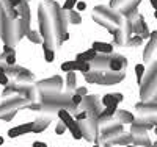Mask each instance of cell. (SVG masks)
<instances>
[{"label": "cell", "mask_w": 157, "mask_h": 147, "mask_svg": "<svg viewBox=\"0 0 157 147\" xmlns=\"http://www.w3.org/2000/svg\"><path fill=\"white\" fill-rule=\"evenodd\" d=\"M30 0L11 6L8 0H0V39L5 46L14 47L30 30Z\"/></svg>", "instance_id": "1"}, {"label": "cell", "mask_w": 157, "mask_h": 147, "mask_svg": "<svg viewBox=\"0 0 157 147\" xmlns=\"http://www.w3.org/2000/svg\"><path fill=\"white\" fill-rule=\"evenodd\" d=\"M68 22H69V24H74V25L82 24V16H80V13L75 11V9H69V11H68Z\"/></svg>", "instance_id": "30"}, {"label": "cell", "mask_w": 157, "mask_h": 147, "mask_svg": "<svg viewBox=\"0 0 157 147\" xmlns=\"http://www.w3.org/2000/svg\"><path fill=\"white\" fill-rule=\"evenodd\" d=\"M113 119H115L118 124H121V125H126V124L130 125V124L134 122L135 116H134L132 113L126 111V110H116V113L113 114Z\"/></svg>", "instance_id": "22"}, {"label": "cell", "mask_w": 157, "mask_h": 147, "mask_svg": "<svg viewBox=\"0 0 157 147\" xmlns=\"http://www.w3.org/2000/svg\"><path fill=\"white\" fill-rule=\"evenodd\" d=\"M132 35H137L141 39H149L151 38V31H149L148 25L145 22V16L140 14V13L135 16V19L132 20Z\"/></svg>", "instance_id": "14"}, {"label": "cell", "mask_w": 157, "mask_h": 147, "mask_svg": "<svg viewBox=\"0 0 157 147\" xmlns=\"http://www.w3.org/2000/svg\"><path fill=\"white\" fill-rule=\"evenodd\" d=\"M74 8H75L77 11H82V9H85V8H86V3H85V2H77Z\"/></svg>", "instance_id": "44"}, {"label": "cell", "mask_w": 157, "mask_h": 147, "mask_svg": "<svg viewBox=\"0 0 157 147\" xmlns=\"http://www.w3.org/2000/svg\"><path fill=\"white\" fill-rule=\"evenodd\" d=\"M57 116L60 117V121L64 124V125H66V128L74 122V117H72V114L69 113V111H66V110H58L57 111Z\"/></svg>", "instance_id": "27"}, {"label": "cell", "mask_w": 157, "mask_h": 147, "mask_svg": "<svg viewBox=\"0 0 157 147\" xmlns=\"http://www.w3.org/2000/svg\"><path fill=\"white\" fill-rule=\"evenodd\" d=\"M32 127H33L32 122H25V124H21L17 127H13V128L8 130V136L10 138H17V136H22V135H27V133H32Z\"/></svg>", "instance_id": "20"}, {"label": "cell", "mask_w": 157, "mask_h": 147, "mask_svg": "<svg viewBox=\"0 0 157 147\" xmlns=\"http://www.w3.org/2000/svg\"><path fill=\"white\" fill-rule=\"evenodd\" d=\"M155 53H157V33L152 31L145 50H143V61H145V64L155 61Z\"/></svg>", "instance_id": "15"}, {"label": "cell", "mask_w": 157, "mask_h": 147, "mask_svg": "<svg viewBox=\"0 0 157 147\" xmlns=\"http://www.w3.org/2000/svg\"><path fill=\"white\" fill-rule=\"evenodd\" d=\"M13 97H22L27 99L29 102H36L38 100V89L35 85H24V83H13L10 82L3 92H2V99H13Z\"/></svg>", "instance_id": "7"}, {"label": "cell", "mask_w": 157, "mask_h": 147, "mask_svg": "<svg viewBox=\"0 0 157 147\" xmlns=\"http://www.w3.org/2000/svg\"><path fill=\"white\" fill-rule=\"evenodd\" d=\"M10 83V78L6 77V74L3 72V71H0V85L2 86H6Z\"/></svg>", "instance_id": "41"}, {"label": "cell", "mask_w": 157, "mask_h": 147, "mask_svg": "<svg viewBox=\"0 0 157 147\" xmlns=\"http://www.w3.org/2000/svg\"><path fill=\"white\" fill-rule=\"evenodd\" d=\"M141 42H143V39L140 38V36H137V35H132L127 41H126V44L124 46H127V47H138V46H141Z\"/></svg>", "instance_id": "32"}, {"label": "cell", "mask_w": 157, "mask_h": 147, "mask_svg": "<svg viewBox=\"0 0 157 147\" xmlns=\"http://www.w3.org/2000/svg\"><path fill=\"white\" fill-rule=\"evenodd\" d=\"M129 135H130V139H132V144L135 145H151V138L148 135V130L138 127L137 124H130Z\"/></svg>", "instance_id": "13"}, {"label": "cell", "mask_w": 157, "mask_h": 147, "mask_svg": "<svg viewBox=\"0 0 157 147\" xmlns=\"http://www.w3.org/2000/svg\"><path fill=\"white\" fill-rule=\"evenodd\" d=\"M71 102H72V105H78V103H80L82 102V97L80 96H78V94H74V92H72V94H71Z\"/></svg>", "instance_id": "42"}, {"label": "cell", "mask_w": 157, "mask_h": 147, "mask_svg": "<svg viewBox=\"0 0 157 147\" xmlns=\"http://www.w3.org/2000/svg\"><path fill=\"white\" fill-rule=\"evenodd\" d=\"M6 74V77L10 78V82L13 83H24V85H33L35 83V75L32 71L22 68V66H8L3 71Z\"/></svg>", "instance_id": "10"}, {"label": "cell", "mask_w": 157, "mask_h": 147, "mask_svg": "<svg viewBox=\"0 0 157 147\" xmlns=\"http://www.w3.org/2000/svg\"><path fill=\"white\" fill-rule=\"evenodd\" d=\"M39 105H41V110H39V113H50L54 114L57 113L58 110H66L69 111L71 114L75 113L77 106L72 105L71 102V94L69 92H38V100Z\"/></svg>", "instance_id": "3"}, {"label": "cell", "mask_w": 157, "mask_h": 147, "mask_svg": "<svg viewBox=\"0 0 157 147\" xmlns=\"http://www.w3.org/2000/svg\"><path fill=\"white\" fill-rule=\"evenodd\" d=\"M68 11L55 0H43L38 8V27L43 47L54 50L60 46V36L68 31Z\"/></svg>", "instance_id": "2"}, {"label": "cell", "mask_w": 157, "mask_h": 147, "mask_svg": "<svg viewBox=\"0 0 157 147\" xmlns=\"http://www.w3.org/2000/svg\"><path fill=\"white\" fill-rule=\"evenodd\" d=\"M74 94H78L80 97H85V96L88 94V89H86L85 86H77V88L74 89Z\"/></svg>", "instance_id": "40"}, {"label": "cell", "mask_w": 157, "mask_h": 147, "mask_svg": "<svg viewBox=\"0 0 157 147\" xmlns=\"http://www.w3.org/2000/svg\"><path fill=\"white\" fill-rule=\"evenodd\" d=\"M64 88H66V92L72 94L74 89L77 88V75L75 72H66V78H64Z\"/></svg>", "instance_id": "24"}, {"label": "cell", "mask_w": 157, "mask_h": 147, "mask_svg": "<svg viewBox=\"0 0 157 147\" xmlns=\"http://www.w3.org/2000/svg\"><path fill=\"white\" fill-rule=\"evenodd\" d=\"M68 130L71 131V135H72L74 139H82V131H80V128H78V125H77V121H74L68 127Z\"/></svg>", "instance_id": "31"}, {"label": "cell", "mask_w": 157, "mask_h": 147, "mask_svg": "<svg viewBox=\"0 0 157 147\" xmlns=\"http://www.w3.org/2000/svg\"><path fill=\"white\" fill-rule=\"evenodd\" d=\"M118 110V105H110V106H105V108H102L101 114L98 116V119H105V117H113V114L116 113Z\"/></svg>", "instance_id": "28"}, {"label": "cell", "mask_w": 157, "mask_h": 147, "mask_svg": "<svg viewBox=\"0 0 157 147\" xmlns=\"http://www.w3.org/2000/svg\"><path fill=\"white\" fill-rule=\"evenodd\" d=\"M77 125L82 131V139H86L90 142H98V139H99L98 119L86 117V119H82V121H77Z\"/></svg>", "instance_id": "11"}, {"label": "cell", "mask_w": 157, "mask_h": 147, "mask_svg": "<svg viewBox=\"0 0 157 147\" xmlns=\"http://www.w3.org/2000/svg\"><path fill=\"white\" fill-rule=\"evenodd\" d=\"M75 61V60H74ZM90 63H85V61H75V71L82 72V74H86L90 71Z\"/></svg>", "instance_id": "35"}, {"label": "cell", "mask_w": 157, "mask_h": 147, "mask_svg": "<svg viewBox=\"0 0 157 147\" xmlns=\"http://www.w3.org/2000/svg\"><path fill=\"white\" fill-rule=\"evenodd\" d=\"M85 82L90 85H101V86H113L121 83L126 78V72H112V71H88L83 74Z\"/></svg>", "instance_id": "6"}, {"label": "cell", "mask_w": 157, "mask_h": 147, "mask_svg": "<svg viewBox=\"0 0 157 147\" xmlns=\"http://www.w3.org/2000/svg\"><path fill=\"white\" fill-rule=\"evenodd\" d=\"M149 147H155V144H154V142H152V144H151V145H149Z\"/></svg>", "instance_id": "50"}, {"label": "cell", "mask_w": 157, "mask_h": 147, "mask_svg": "<svg viewBox=\"0 0 157 147\" xmlns=\"http://www.w3.org/2000/svg\"><path fill=\"white\" fill-rule=\"evenodd\" d=\"M129 144H132V139H130V135L126 131L120 133L116 138H113L109 144V147H113V145H129Z\"/></svg>", "instance_id": "25"}, {"label": "cell", "mask_w": 157, "mask_h": 147, "mask_svg": "<svg viewBox=\"0 0 157 147\" xmlns=\"http://www.w3.org/2000/svg\"><path fill=\"white\" fill-rule=\"evenodd\" d=\"M91 17H93V20H94L98 25H101L102 28H105V30L110 31V33H113L118 27L121 25V22H123V17L118 14L115 9H112V8H109V6H105V5H98V6H94Z\"/></svg>", "instance_id": "5"}, {"label": "cell", "mask_w": 157, "mask_h": 147, "mask_svg": "<svg viewBox=\"0 0 157 147\" xmlns=\"http://www.w3.org/2000/svg\"><path fill=\"white\" fill-rule=\"evenodd\" d=\"M135 110L138 111V116H148V114H155L157 111V100H149V102H137Z\"/></svg>", "instance_id": "18"}, {"label": "cell", "mask_w": 157, "mask_h": 147, "mask_svg": "<svg viewBox=\"0 0 157 147\" xmlns=\"http://www.w3.org/2000/svg\"><path fill=\"white\" fill-rule=\"evenodd\" d=\"M93 147H101V145H99V144H94V145H93Z\"/></svg>", "instance_id": "49"}, {"label": "cell", "mask_w": 157, "mask_h": 147, "mask_svg": "<svg viewBox=\"0 0 157 147\" xmlns=\"http://www.w3.org/2000/svg\"><path fill=\"white\" fill-rule=\"evenodd\" d=\"M151 6H152V8H155V0H151Z\"/></svg>", "instance_id": "47"}, {"label": "cell", "mask_w": 157, "mask_h": 147, "mask_svg": "<svg viewBox=\"0 0 157 147\" xmlns=\"http://www.w3.org/2000/svg\"><path fill=\"white\" fill-rule=\"evenodd\" d=\"M145 74V64H137L135 66V77H137V83L140 85L141 82V77Z\"/></svg>", "instance_id": "36"}, {"label": "cell", "mask_w": 157, "mask_h": 147, "mask_svg": "<svg viewBox=\"0 0 157 147\" xmlns=\"http://www.w3.org/2000/svg\"><path fill=\"white\" fill-rule=\"evenodd\" d=\"M132 124H137L138 127H143L145 130H151V128H155V114H148V116H138L134 119Z\"/></svg>", "instance_id": "19"}, {"label": "cell", "mask_w": 157, "mask_h": 147, "mask_svg": "<svg viewBox=\"0 0 157 147\" xmlns=\"http://www.w3.org/2000/svg\"><path fill=\"white\" fill-rule=\"evenodd\" d=\"M127 68V58L120 53H112L109 61V71L112 72H123Z\"/></svg>", "instance_id": "17"}, {"label": "cell", "mask_w": 157, "mask_h": 147, "mask_svg": "<svg viewBox=\"0 0 157 147\" xmlns=\"http://www.w3.org/2000/svg\"><path fill=\"white\" fill-rule=\"evenodd\" d=\"M113 99H115V102L116 103H121L123 100H124V97H123V94H121V92H113Z\"/></svg>", "instance_id": "43"}, {"label": "cell", "mask_w": 157, "mask_h": 147, "mask_svg": "<svg viewBox=\"0 0 157 147\" xmlns=\"http://www.w3.org/2000/svg\"><path fill=\"white\" fill-rule=\"evenodd\" d=\"M124 147H149V145H135V144H129V145H124Z\"/></svg>", "instance_id": "46"}, {"label": "cell", "mask_w": 157, "mask_h": 147, "mask_svg": "<svg viewBox=\"0 0 157 147\" xmlns=\"http://www.w3.org/2000/svg\"><path fill=\"white\" fill-rule=\"evenodd\" d=\"M2 144H3V138H2V136H0V145H2Z\"/></svg>", "instance_id": "48"}, {"label": "cell", "mask_w": 157, "mask_h": 147, "mask_svg": "<svg viewBox=\"0 0 157 147\" xmlns=\"http://www.w3.org/2000/svg\"><path fill=\"white\" fill-rule=\"evenodd\" d=\"M35 86L38 92H58L63 89V78L60 75H54L50 78L39 80Z\"/></svg>", "instance_id": "12"}, {"label": "cell", "mask_w": 157, "mask_h": 147, "mask_svg": "<svg viewBox=\"0 0 157 147\" xmlns=\"http://www.w3.org/2000/svg\"><path fill=\"white\" fill-rule=\"evenodd\" d=\"M43 50H44V58H46L47 63H52V61L55 60V52L54 50H50L47 47H43Z\"/></svg>", "instance_id": "37"}, {"label": "cell", "mask_w": 157, "mask_h": 147, "mask_svg": "<svg viewBox=\"0 0 157 147\" xmlns=\"http://www.w3.org/2000/svg\"><path fill=\"white\" fill-rule=\"evenodd\" d=\"M98 55V53L93 50V49H88L82 53H78V55L75 57V61H85V63H90L91 60H94V57Z\"/></svg>", "instance_id": "26"}, {"label": "cell", "mask_w": 157, "mask_h": 147, "mask_svg": "<svg viewBox=\"0 0 157 147\" xmlns=\"http://www.w3.org/2000/svg\"><path fill=\"white\" fill-rule=\"evenodd\" d=\"M101 105H102V108H105V106H110V105H118L113 99L112 94H105V96H102L101 97Z\"/></svg>", "instance_id": "33"}, {"label": "cell", "mask_w": 157, "mask_h": 147, "mask_svg": "<svg viewBox=\"0 0 157 147\" xmlns=\"http://www.w3.org/2000/svg\"><path fill=\"white\" fill-rule=\"evenodd\" d=\"M32 102H29L27 99L22 97H13V99H5L0 103V121H13V117L17 114L19 110L27 108Z\"/></svg>", "instance_id": "8"}, {"label": "cell", "mask_w": 157, "mask_h": 147, "mask_svg": "<svg viewBox=\"0 0 157 147\" xmlns=\"http://www.w3.org/2000/svg\"><path fill=\"white\" fill-rule=\"evenodd\" d=\"M52 122V116H43V117H38L32 122L33 127H32V133H43Z\"/></svg>", "instance_id": "21"}, {"label": "cell", "mask_w": 157, "mask_h": 147, "mask_svg": "<svg viewBox=\"0 0 157 147\" xmlns=\"http://www.w3.org/2000/svg\"><path fill=\"white\" fill-rule=\"evenodd\" d=\"M16 64V50L14 47L5 46L3 52L0 53V69L5 71L8 66H14Z\"/></svg>", "instance_id": "16"}, {"label": "cell", "mask_w": 157, "mask_h": 147, "mask_svg": "<svg viewBox=\"0 0 157 147\" xmlns=\"http://www.w3.org/2000/svg\"><path fill=\"white\" fill-rule=\"evenodd\" d=\"M32 147H47V144H46V142H43V141H35Z\"/></svg>", "instance_id": "45"}, {"label": "cell", "mask_w": 157, "mask_h": 147, "mask_svg": "<svg viewBox=\"0 0 157 147\" xmlns=\"http://www.w3.org/2000/svg\"><path fill=\"white\" fill-rule=\"evenodd\" d=\"M61 71L63 72H75V61L69 60V61L61 63Z\"/></svg>", "instance_id": "34"}, {"label": "cell", "mask_w": 157, "mask_h": 147, "mask_svg": "<svg viewBox=\"0 0 157 147\" xmlns=\"http://www.w3.org/2000/svg\"><path fill=\"white\" fill-rule=\"evenodd\" d=\"M78 2V0H66V2L63 3V9H66V11H69V9H74V6H75V3Z\"/></svg>", "instance_id": "39"}, {"label": "cell", "mask_w": 157, "mask_h": 147, "mask_svg": "<svg viewBox=\"0 0 157 147\" xmlns=\"http://www.w3.org/2000/svg\"><path fill=\"white\" fill-rule=\"evenodd\" d=\"M91 49H93L96 53H102V55H110V53H113V46L110 42H93V46H91Z\"/></svg>", "instance_id": "23"}, {"label": "cell", "mask_w": 157, "mask_h": 147, "mask_svg": "<svg viewBox=\"0 0 157 147\" xmlns=\"http://www.w3.org/2000/svg\"><path fill=\"white\" fill-rule=\"evenodd\" d=\"M101 111H102L101 97L96 94H86L85 97H82V102L77 105V110H75V113H85L86 117H93V119H98Z\"/></svg>", "instance_id": "9"}, {"label": "cell", "mask_w": 157, "mask_h": 147, "mask_svg": "<svg viewBox=\"0 0 157 147\" xmlns=\"http://www.w3.org/2000/svg\"><path fill=\"white\" fill-rule=\"evenodd\" d=\"M66 130H68L66 125H64L61 121L57 122V125H55V133H57V135H64V131H66Z\"/></svg>", "instance_id": "38"}, {"label": "cell", "mask_w": 157, "mask_h": 147, "mask_svg": "<svg viewBox=\"0 0 157 147\" xmlns=\"http://www.w3.org/2000/svg\"><path fill=\"white\" fill-rule=\"evenodd\" d=\"M157 100V63L148 64L140 82V102Z\"/></svg>", "instance_id": "4"}, {"label": "cell", "mask_w": 157, "mask_h": 147, "mask_svg": "<svg viewBox=\"0 0 157 147\" xmlns=\"http://www.w3.org/2000/svg\"><path fill=\"white\" fill-rule=\"evenodd\" d=\"M25 38L33 44H43V38H41V35H39L38 30H29V33L25 35Z\"/></svg>", "instance_id": "29"}]
</instances>
